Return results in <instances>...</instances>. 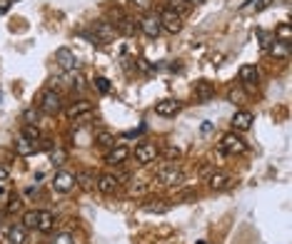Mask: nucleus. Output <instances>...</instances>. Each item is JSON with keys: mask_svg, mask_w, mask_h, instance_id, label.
<instances>
[{"mask_svg": "<svg viewBox=\"0 0 292 244\" xmlns=\"http://www.w3.org/2000/svg\"><path fill=\"white\" fill-rule=\"evenodd\" d=\"M157 20H160V28L168 30V33H173V35H177V33L182 30V15L175 13L173 8H165V10L157 15Z\"/></svg>", "mask_w": 292, "mask_h": 244, "instance_id": "1", "label": "nucleus"}, {"mask_svg": "<svg viewBox=\"0 0 292 244\" xmlns=\"http://www.w3.org/2000/svg\"><path fill=\"white\" fill-rule=\"evenodd\" d=\"M220 152L222 154H242V152L247 150V145H245V140L242 137H237L235 132H227V135H222V140H220Z\"/></svg>", "mask_w": 292, "mask_h": 244, "instance_id": "2", "label": "nucleus"}, {"mask_svg": "<svg viewBox=\"0 0 292 244\" xmlns=\"http://www.w3.org/2000/svg\"><path fill=\"white\" fill-rule=\"evenodd\" d=\"M62 110V97L55 90H45L40 95V113L45 115H58Z\"/></svg>", "mask_w": 292, "mask_h": 244, "instance_id": "3", "label": "nucleus"}, {"mask_svg": "<svg viewBox=\"0 0 292 244\" xmlns=\"http://www.w3.org/2000/svg\"><path fill=\"white\" fill-rule=\"evenodd\" d=\"M55 62H58L62 70H68V73L78 70V57H75V53H73L70 48H60V50H55Z\"/></svg>", "mask_w": 292, "mask_h": 244, "instance_id": "4", "label": "nucleus"}, {"mask_svg": "<svg viewBox=\"0 0 292 244\" xmlns=\"http://www.w3.org/2000/svg\"><path fill=\"white\" fill-rule=\"evenodd\" d=\"M157 177V182L160 185H165V187H173V185H180L182 182V169H177V167H165V169H160L155 174Z\"/></svg>", "mask_w": 292, "mask_h": 244, "instance_id": "5", "label": "nucleus"}, {"mask_svg": "<svg viewBox=\"0 0 292 244\" xmlns=\"http://www.w3.org/2000/svg\"><path fill=\"white\" fill-rule=\"evenodd\" d=\"M157 157V147L153 142H140L135 147V160L140 165H148V162H153Z\"/></svg>", "mask_w": 292, "mask_h": 244, "instance_id": "6", "label": "nucleus"}, {"mask_svg": "<svg viewBox=\"0 0 292 244\" xmlns=\"http://www.w3.org/2000/svg\"><path fill=\"white\" fill-rule=\"evenodd\" d=\"M53 187H55V192H62V194L70 192V189L75 187V174H73V172H65V169L58 172L55 180H53Z\"/></svg>", "mask_w": 292, "mask_h": 244, "instance_id": "7", "label": "nucleus"}, {"mask_svg": "<svg viewBox=\"0 0 292 244\" xmlns=\"http://www.w3.org/2000/svg\"><path fill=\"white\" fill-rule=\"evenodd\" d=\"M93 35L97 38V42H110V40L115 38V28L110 25V23H93Z\"/></svg>", "mask_w": 292, "mask_h": 244, "instance_id": "8", "label": "nucleus"}, {"mask_svg": "<svg viewBox=\"0 0 292 244\" xmlns=\"http://www.w3.org/2000/svg\"><path fill=\"white\" fill-rule=\"evenodd\" d=\"M257 77H260V73H257L255 65H242V68H240V82H242L247 90H255V87H257Z\"/></svg>", "mask_w": 292, "mask_h": 244, "instance_id": "9", "label": "nucleus"}, {"mask_svg": "<svg viewBox=\"0 0 292 244\" xmlns=\"http://www.w3.org/2000/svg\"><path fill=\"white\" fill-rule=\"evenodd\" d=\"M253 122H255V115L247 113V110H237V113L233 115V127L240 132H247L253 127Z\"/></svg>", "mask_w": 292, "mask_h": 244, "instance_id": "10", "label": "nucleus"}, {"mask_svg": "<svg viewBox=\"0 0 292 244\" xmlns=\"http://www.w3.org/2000/svg\"><path fill=\"white\" fill-rule=\"evenodd\" d=\"M137 28H140L148 38H157V35H160V30H162V28H160V20H157L155 15H145V18L137 23Z\"/></svg>", "mask_w": 292, "mask_h": 244, "instance_id": "11", "label": "nucleus"}, {"mask_svg": "<svg viewBox=\"0 0 292 244\" xmlns=\"http://www.w3.org/2000/svg\"><path fill=\"white\" fill-rule=\"evenodd\" d=\"M195 100L197 102H207V100H213V95H215V87H213V82H207V80H200V82H195Z\"/></svg>", "mask_w": 292, "mask_h": 244, "instance_id": "12", "label": "nucleus"}, {"mask_svg": "<svg viewBox=\"0 0 292 244\" xmlns=\"http://www.w3.org/2000/svg\"><path fill=\"white\" fill-rule=\"evenodd\" d=\"M95 187L100 189L102 194H115V189H117V180H115V174H110V172L100 174V177H97V182H95Z\"/></svg>", "mask_w": 292, "mask_h": 244, "instance_id": "13", "label": "nucleus"}, {"mask_svg": "<svg viewBox=\"0 0 292 244\" xmlns=\"http://www.w3.org/2000/svg\"><path fill=\"white\" fill-rule=\"evenodd\" d=\"M207 185H210V189L220 192V189H227L230 185H233V177H230L227 172H215V174H210Z\"/></svg>", "mask_w": 292, "mask_h": 244, "instance_id": "14", "label": "nucleus"}, {"mask_svg": "<svg viewBox=\"0 0 292 244\" xmlns=\"http://www.w3.org/2000/svg\"><path fill=\"white\" fill-rule=\"evenodd\" d=\"M113 28H115V33H120V35H128V38H130V35H135L137 23L133 18H128V15H122V18L115 20V25H113Z\"/></svg>", "mask_w": 292, "mask_h": 244, "instance_id": "15", "label": "nucleus"}, {"mask_svg": "<svg viewBox=\"0 0 292 244\" xmlns=\"http://www.w3.org/2000/svg\"><path fill=\"white\" fill-rule=\"evenodd\" d=\"M128 157H130V150H128L125 145H117V147H110L108 157H105V162H108V165H122Z\"/></svg>", "mask_w": 292, "mask_h": 244, "instance_id": "16", "label": "nucleus"}, {"mask_svg": "<svg viewBox=\"0 0 292 244\" xmlns=\"http://www.w3.org/2000/svg\"><path fill=\"white\" fill-rule=\"evenodd\" d=\"M93 113V105L88 102V100H78V102H73L70 107H68V117L70 120H78V117H82V115H90Z\"/></svg>", "mask_w": 292, "mask_h": 244, "instance_id": "17", "label": "nucleus"}, {"mask_svg": "<svg viewBox=\"0 0 292 244\" xmlns=\"http://www.w3.org/2000/svg\"><path fill=\"white\" fill-rule=\"evenodd\" d=\"M155 113L160 117H173V115L180 113V102L177 100H162V102L155 105Z\"/></svg>", "mask_w": 292, "mask_h": 244, "instance_id": "18", "label": "nucleus"}, {"mask_svg": "<svg viewBox=\"0 0 292 244\" xmlns=\"http://www.w3.org/2000/svg\"><path fill=\"white\" fill-rule=\"evenodd\" d=\"M53 227H55V217H53V212H48V209H43V212H38V232H43V234H48V232H53Z\"/></svg>", "mask_w": 292, "mask_h": 244, "instance_id": "19", "label": "nucleus"}, {"mask_svg": "<svg viewBox=\"0 0 292 244\" xmlns=\"http://www.w3.org/2000/svg\"><path fill=\"white\" fill-rule=\"evenodd\" d=\"M95 182H97V177L90 169H82V172H78V177H75V185L80 189H85V192H90V189L95 187Z\"/></svg>", "mask_w": 292, "mask_h": 244, "instance_id": "20", "label": "nucleus"}, {"mask_svg": "<svg viewBox=\"0 0 292 244\" xmlns=\"http://www.w3.org/2000/svg\"><path fill=\"white\" fill-rule=\"evenodd\" d=\"M35 150H38V145H35V142H30V140H25V137H18V142H15V154L28 157V154H33Z\"/></svg>", "mask_w": 292, "mask_h": 244, "instance_id": "21", "label": "nucleus"}, {"mask_svg": "<svg viewBox=\"0 0 292 244\" xmlns=\"http://www.w3.org/2000/svg\"><path fill=\"white\" fill-rule=\"evenodd\" d=\"M275 40H280V42L290 45V42H292V25H290V23L277 25V30H275Z\"/></svg>", "mask_w": 292, "mask_h": 244, "instance_id": "22", "label": "nucleus"}, {"mask_svg": "<svg viewBox=\"0 0 292 244\" xmlns=\"http://www.w3.org/2000/svg\"><path fill=\"white\" fill-rule=\"evenodd\" d=\"M25 234H28V229L20 225H13L10 227V244H25Z\"/></svg>", "mask_w": 292, "mask_h": 244, "instance_id": "23", "label": "nucleus"}, {"mask_svg": "<svg viewBox=\"0 0 292 244\" xmlns=\"http://www.w3.org/2000/svg\"><path fill=\"white\" fill-rule=\"evenodd\" d=\"M267 50H270L275 57H280V60H285V57L290 55V45H285V42H280V40L270 42V48H267Z\"/></svg>", "mask_w": 292, "mask_h": 244, "instance_id": "24", "label": "nucleus"}, {"mask_svg": "<svg viewBox=\"0 0 292 244\" xmlns=\"http://www.w3.org/2000/svg\"><path fill=\"white\" fill-rule=\"evenodd\" d=\"M20 225L25 227V229H35L38 227V209H28L25 214H23V222Z\"/></svg>", "mask_w": 292, "mask_h": 244, "instance_id": "25", "label": "nucleus"}, {"mask_svg": "<svg viewBox=\"0 0 292 244\" xmlns=\"http://www.w3.org/2000/svg\"><path fill=\"white\" fill-rule=\"evenodd\" d=\"M95 140H97V145H100V147H115V137H113L110 132H105V130L97 132Z\"/></svg>", "mask_w": 292, "mask_h": 244, "instance_id": "26", "label": "nucleus"}, {"mask_svg": "<svg viewBox=\"0 0 292 244\" xmlns=\"http://www.w3.org/2000/svg\"><path fill=\"white\" fill-rule=\"evenodd\" d=\"M20 137H25V140H30V142H38V140H40L38 125H25V127H23V135H20Z\"/></svg>", "mask_w": 292, "mask_h": 244, "instance_id": "27", "label": "nucleus"}, {"mask_svg": "<svg viewBox=\"0 0 292 244\" xmlns=\"http://www.w3.org/2000/svg\"><path fill=\"white\" fill-rule=\"evenodd\" d=\"M93 85H95V90L100 95H108V93H110V87H113L108 77H95V82H93Z\"/></svg>", "mask_w": 292, "mask_h": 244, "instance_id": "28", "label": "nucleus"}, {"mask_svg": "<svg viewBox=\"0 0 292 244\" xmlns=\"http://www.w3.org/2000/svg\"><path fill=\"white\" fill-rule=\"evenodd\" d=\"M70 85H73L75 90H82V87H85V77H82L80 70H73V75H70Z\"/></svg>", "mask_w": 292, "mask_h": 244, "instance_id": "29", "label": "nucleus"}, {"mask_svg": "<svg viewBox=\"0 0 292 244\" xmlns=\"http://www.w3.org/2000/svg\"><path fill=\"white\" fill-rule=\"evenodd\" d=\"M50 160H53V165H62L68 160V154H65V150H60V147H53L50 150Z\"/></svg>", "mask_w": 292, "mask_h": 244, "instance_id": "30", "label": "nucleus"}, {"mask_svg": "<svg viewBox=\"0 0 292 244\" xmlns=\"http://www.w3.org/2000/svg\"><path fill=\"white\" fill-rule=\"evenodd\" d=\"M40 117V110H35V107H28L25 113H23V120L28 122V125H33V122H38Z\"/></svg>", "mask_w": 292, "mask_h": 244, "instance_id": "31", "label": "nucleus"}, {"mask_svg": "<svg viewBox=\"0 0 292 244\" xmlns=\"http://www.w3.org/2000/svg\"><path fill=\"white\" fill-rule=\"evenodd\" d=\"M20 207H23L20 197H15V194H13V197H10V202H8V207H5V212H8V214H13V212H18Z\"/></svg>", "mask_w": 292, "mask_h": 244, "instance_id": "32", "label": "nucleus"}, {"mask_svg": "<svg viewBox=\"0 0 292 244\" xmlns=\"http://www.w3.org/2000/svg\"><path fill=\"white\" fill-rule=\"evenodd\" d=\"M142 209L150 212V214H165V212H168V205H145Z\"/></svg>", "mask_w": 292, "mask_h": 244, "instance_id": "33", "label": "nucleus"}, {"mask_svg": "<svg viewBox=\"0 0 292 244\" xmlns=\"http://www.w3.org/2000/svg\"><path fill=\"white\" fill-rule=\"evenodd\" d=\"M270 3H273V0H247L242 8H255V10H262V8H265V5H270Z\"/></svg>", "mask_w": 292, "mask_h": 244, "instance_id": "34", "label": "nucleus"}, {"mask_svg": "<svg viewBox=\"0 0 292 244\" xmlns=\"http://www.w3.org/2000/svg\"><path fill=\"white\" fill-rule=\"evenodd\" d=\"M53 244H75V242H73V234L70 232H62V234H58L53 239Z\"/></svg>", "mask_w": 292, "mask_h": 244, "instance_id": "35", "label": "nucleus"}, {"mask_svg": "<svg viewBox=\"0 0 292 244\" xmlns=\"http://www.w3.org/2000/svg\"><path fill=\"white\" fill-rule=\"evenodd\" d=\"M38 142H40L38 145L40 150H53V147H55V140H50V137H40Z\"/></svg>", "mask_w": 292, "mask_h": 244, "instance_id": "36", "label": "nucleus"}, {"mask_svg": "<svg viewBox=\"0 0 292 244\" xmlns=\"http://www.w3.org/2000/svg\"><path fill=\"white\" fill-rule=\"evenodd\" d=\"M180 154H182V152L177 150V147H165V157H168V160H177Z\"/></svg>", "mask_w": 292, "mask_h": 244, "instance_id": "37", "label": "nucleus"}, {"mask_svg": "<svg viewBox=\"0 0 292 244\" xmlns=\"http://www.w3.org/2000/svg\"><path fill=\"white\" fill-rule=\"evenodd\" d=\"M130 5H135V8H140V10H148L150 8V0H128Z\"/></svg>", "mask_w": 292, "mask_h": 244, "instance_id": "38", "label": "nucleus"}, {"mask_svg": "<svg viewBox=\"0 0 292 244\" xmlns=\"http://www.w3.org/2000/svg\"><path fill=\"white\" fill-rule=\"evenodd\" d=\"M8 177H10V169L5 167V165H0V182H5Z\"/></svg>", "mask_w": 292, "mask_h": 244, "instance_id": "39", "label": "nucleus"}, {"mask_svg": "<svg viewBox=\"0 0 292 244\" xmlns=\"http://www.w3.org/2000/svg\"><path fill=\"white\" fill-rule=\"evenodd\" d=\"M8 8H10V0H0V15L8 13Z\"/></svg>", "mask_w": 292, "mask_h": 244, "instance_id": "40", "label": "nucleus"}, {"mask_svg": "<svg viewBox=\"0 0 292 244\" xmlns=\"http://www.w3.org/2000/svg\"><path fill=\"white\" fill-rule=\"evenodd\" d=\"M187 3H205V0H187Z\"/></svg>", "mask_w": 292, "mask_h": 244, "instance_id": "41", "label": "nucleus"}, {"mask_svg": "<svg viewBox=\"0 0 292 244\" xmlns=\"http://www.w3.org/2000/svg\"><path fill=\"white\" fill-rule=\"evenodd\" d=\"M3 192H5V189H3V185H0V194H3Z\"/></svg>", "mask_w": 292, "mask_h": 244, "instance_id": "42", "label": "nucleus"}, {"mask_svg": "<svg viewBox=\"0 0 292 244\" xmlns=\"http://www.w3.org/2000/svg\"><path fill=\"white\" fill-rule=\"evenodd\" d=\"M197 244H207V242H197Z\"/></svg>", "mask_w": 292, "mask_h": 244, "instance_id": "43", "label": "nucleus"}, {"mask_svg": "<svg viewBox=\"0 0 292 244\" xmlns=\"http://www.w3.org/2000/svg\"><path fill=\"white\" fill-rule=\"evenodd\" d=\"M10 3H13V0H10Z\"/></svg>", "mask_w": 292, "mask_h": 244, "instance_id": "44", "label": "nucleus"}]
</instances>
